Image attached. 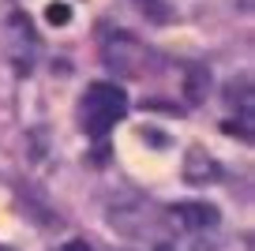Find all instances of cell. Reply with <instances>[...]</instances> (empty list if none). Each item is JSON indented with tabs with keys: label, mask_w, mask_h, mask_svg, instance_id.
Here are the masks:
<instances>
[{
	"label": "cell",
	"mask_w": 255,
	"mask_h": 251,
	"mask_svg": "<svg viewBox=\"0 0 255 251\" xmlns=\"http://www.w3.org/2000/svg\"><path fill=\"white\" fill-rule=\"evenodd\" d=\"M45 19H49L53 26H64L68 19H72V8H68V4H60V0H53V4H49V11H45Z\"/></svg>",
	"instance_id": "ba28073f"
},
{
	"label": "cell",
	"mask_w": 255,
	"mask_h": 251,
	"mask_svg": "<svg viewBox=\"0 0 255 251\" xmlns=\"http://www.w3.org/2000/svg\"><path fill=\"white\" fill-rule=\"evenodd\" d=\"M252 120H229V124H225V131L229 135H240V139H252Z\"/></svg>",
	"instance_id": "9c48e42d"
},
{
	"label": "cell",
	"mask_w": 255,
	"mask_h": 251,
	"mask_svg": "<svg viewBox=\"0 0 255 251\" xmlns=\"http://www.w3.org/2000/svg\"><path fill=\"white\" fill-rule=\"evenodd\" d=\"M102 53H105V64H109L113 71H124V75H139V64L146 60V53H143V45H139L131 34H124V30H117V38H109L102 45Z\"/></svg>",
	"instance_id": "7a4b0ae2"
},
{
	"label": "cell",
	"mask_w": 255,
	"mask_h": 251,
	"mask_svg": "<svg viewBox=\"0 0 255 251\" xmlns=\"http://www.w3.org/2000/svg\"><path fill=\"white\" fill-rule=\"evenodd\" d=\"M124 113H128V98L117 83H94L83 98V117H87L90 135H105Z\"/></svg>",
	"instance_id": "6da1fadb"
},
{
	"label": "cell",
	"mask_w": 255,
	"mask_h": 251,
	"mask_svg": "<svg viewBox=\"0 0 255 251\" xmlns=\"http://www.w3.org/2000/svg\"><path fill=\"white\" fill-rule=\"evenodd\" d=\"M218 173H222L218 161L203 146H191L188 154H184V180H188V184H195V188H199V184H214Z\"/></svg>",
	"instance_id": "277c9868"
},
{
	"label": "cell",
	"mask_w": 255,
	"mask_h": 251,
	"mask_svg": "<svg viewBox=\"0 0 255 251\" xmlns=\"http://www.w3.org/2000/svg\"><path fill=\"white\" fill-rule=\"evenodd\" d=\"M210 68L207 64H191L188 71H184V98H188L191 105H203L207 102V94H210Z\"/></svg>",
	"instance_id": "8992f818"
},
{
	"label": "cell",
	"mask_w": 255,
	"mask_h": 251,
	"mask_svg": "<svg viewBox=\"0 0 255 251\" xmlns=\"http://www.w3.org/2000/svg\"><path fill=\"white\" fill-rule=\"evenodd\" d=\"M135 4H139V11H143L150 23H158V26H165V23L176 19V11H173L169 0H135Z\"/></svg>",
	"instance_id": "52a82bcc"
},
{
	"label": "cell",
	"mask_w": 255,
	"mask_h": 251,
	"mask_svg": "<svg viewBox=\"0 0 255 251\" xmlns=\"http://www.w3.org/2000/svg\"><path fill=\"white\" fill-rule=\"evenodd\" d=\"M146 203L139 195H131V191H124L120 199H113L109 203V225L117 229V233L124 236H139L146 229Z\"/></svg>",
	"instance_id": "3957f363"
},
{
	"label": "cell",
	"mask_w": 255,
	"mask_h": 251,
	"mask_svg": "<svg viewBox=\"0 0 255 251\" xmlns=\"http://www.w3.org/2000/svg\"><path fill=\"white\" fill-rule=\"evenodd\" d=\"M191 251H222V248H218L214 240H195V244H191Z\"/></svg>",
	"instance_id": "30bf717a"
},
{
	"label": "cell",
	"mask_w": 255,
	"mask_h": 251,
	"mask_svg": "<svg viewBox=\"0 0 255 251\" xmlns=\"http://www.w3.org/2000/svg\"><path fill=\"white\" fill-rule=\"evenodd\" d=\"M173 221L180 229H191V233H203V229L218 225V210L207 203H180L173 206Z\"/></svg>",
	"instance_id": "5b68a950"
}]
</instances>
